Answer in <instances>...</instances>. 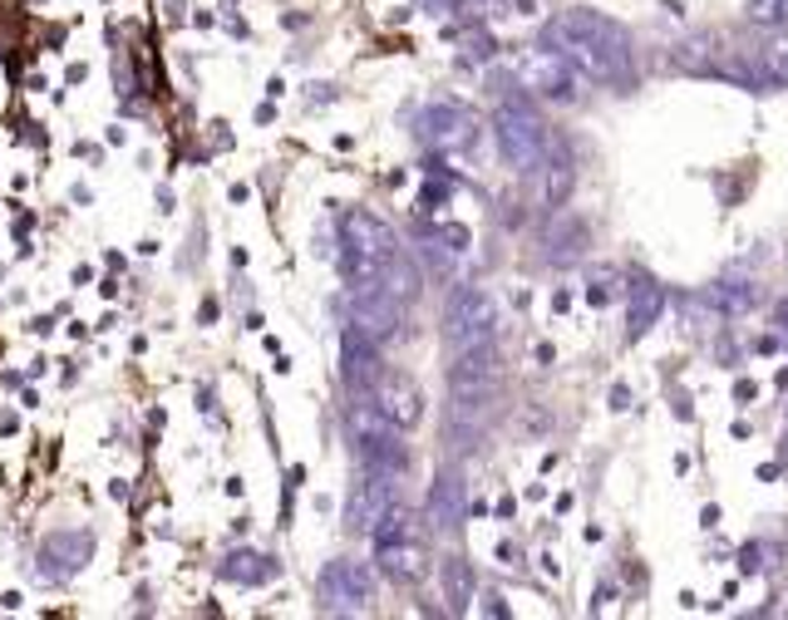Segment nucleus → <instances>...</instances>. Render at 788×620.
<instances>
[{
    "instance_id": "obj_1",
    "label": "nucleus",
    "mask_w": 788,
    "mask_h": 620,
    "mask_svg": "<svg viewBox=\"0 0 788 620\" xmlns=\"http://www.w3.org/2000/svg\"><path fill=\"white\" fill-rule=\"evenodd\" d=\"M543 44H552L567 65H572L582 79H592V85L626 89L631 79H636V44H631V30L601 11H586V5L562 11L557 21L543 25Z\"/></svg>"
},
{
    "instance_id": "obj_2",
    "label": "nucleus",
    "mask_w": 788,
    "mask_h": 620,
    "mask_svg": "<svg viewBox=\"0 0 788 620\" xmlns=\"http://www.w3.org/2000/svg\"><path fill=\"white\" fill-rule=\"evenodd\" d=\"M399 257V236L390 232V222H380L365 207H351L341 217V246H335V267H341L345 286L355 281H380V271Z\"/></svg>"
},
{
    "instance_id": "obj_3",
    "label": "nucleus",
    "mask_w": 788,
    "mask_h": 620,
    "mask_svg": "<svg viewBox=\"0 0 788 620\" xmlns=\"http://www.w3.org/2000/svg\"><path fill=\"white\" fill-rule=\"evenodd\" d=\"M493 139H498V153L512 172H537L547 168V129L543 114L522 99H503L493 108Z\"/></svg>"
},
{
    "instance_id": "obj_4",
    "label": "nucleus",
    "mask_w": 788,
    "mask_h": 620,
    "mask_svg": "<svg viewBox=\"0 0 788 620\" xmlns=\"http://www.w3.org/2000/svg\"><path fill=\"white\" fill-rule=\"evenodd\" d=\"M415 133L429 153H479L483 124L469 104H454V99H439V104H424L415 118Z\"/></svg>"
},
{
    "instance_id": "obj_5",
    "label": "nucleus",
    "mask_w": 788,
    "mask_h": 620,
    "mask_svg": "<svg viewBox=\"0 0 788 620\" xmlns=\"http://www.w3.org/2000/svg\"><path fill=\"white\" fill-rule=\"evenodd\" d=\"M351 439H355V453H360L365 468H380V473H405L409 468L405 428H394L390 418L380 414L374 399L351 409Z\"/></svg>"
},
{
    "instance_id": "obj_6",
    "label": "nucleus",
    "mask_w": 788,
    "mask_h": 620,
    "mask_svg": "<svg viewBox=\"0 0 788 620\" xmlns=\"http://www.w3.org/2000/svg\"><path fill=\"white\" fill-rule=\"evenodd\" d=\"M498 325H503V310L483 286L454 290V300H448V310H444V340L454 354L473 350V345H488L493 335H498Z\"/></svg>"
},
{
    "instance_id": "obj_7",
    "label": "nucleus",
    "mask_w": 788,
    "mask_h": 620,
    "mask_svg": "<svg viewBox=\"0 0 788 620\" xmlns=\"http://www.w3.org/2000/svg\"><path fill=\"white\" fill-rule=\"evenodd\" d=\"M512 79H518L528 94L552 99V104H572V99H576V69L567 65L552 44H543V40L522 44V50L512 54Z\"/></svg>"
},
{
    "instance_id": "obj_8",
    "label": "nucleus",
    "mask_w": 788,
    "mask_h": 620,
    "mask_svg": "<svg viewBox=\"0 0 788 620\" xmlns=\"http://www.w3.org/2000/svg\"><path fill=\"white\" fill-rule=\"evenodd\" d=\"M351 325L365 331L374 345L394 340L405 331V300L394 296L384 281H355L351 286Z\"/></svg>"
},
{
    "instance_id": "obj_9",
    "label": "nucleus",
    "mask_w": 788,
    "mask_h": 620,
    "mask_svg": "<svg viewBox=\"0 0 788 620\" xmlns=\"http://www.w3.org/2000/svg\"><path fill=\"white\" fill-rule=\"evenodd\" d=\"M448 395L458 399H498L503 395V354L498 345H473L448 364Z\"/></svg>"
},
{
    "instance_id": "obj_10",
    "label": "nucleus",
    "mask_w": 788,
    "mask_h": 620,
    "mask_svg": "<svg viewBox=\"0 0 788 620\" xmlns=\"http://www.w3.org/2000/svg\"><path fill=\"white\" fill-rule=\"evenodd\" d=\"M399 478H405V473L365 468V478L355 482V492H351V507H345V527H351V532H370L390 507H399Z\"/></svg>"
},
{
    "instance_id": "obj_11",
    "label": "nucleus",
    "mask_w": 788,
    "mask_h": 620,
    "mask_svg": "<svg viewBox=\"0 0 788 620\" xmlns=\"http://www.w3.org/2000/svg\"><path fill=\"white\" fill-rule=\"evenodd\" d=\"M316 591H320V606L345 616V610H365L374 600V577L360 561H331V567L320 571Z\"/></svg>"
},
{
    "instance_id": "obj_12",
    "label": "nucleus",
    "mask_w": 788,
    "mask_h": 620,
    "mask_svg": "<svg viewBox=\"0 0 788 620\" xmlns=\"http://www.w3.org/2000/svg\"><path fill=\"white\" fill-rule=\"evenodd\" d=\"M89 556H94V532H85V527L50 532L40 542V577L45 581H69L75 571L89 567Z\"/></svg>"
},
{
    "instance_id": "obj_13",
    "label": "nucleus",
    "mask_w": 788,
    "mask_h": 620,
    "mask_svg": "<svg viewBox=\"0 0 788 620\" xmlns=\"http://www.w3.org/2000/svg\"><path fill=\"white\" fill-rule=\"evenodd\" d=\"M341 375H345V385H351V395H370L384 375L380 345H374L365 331H355V325H345V335H341Z\"/></svg>"
},
{
    "instance_id": "obj_14",
    "label": "nucleus",
    "mask_w": 788,
    "mask_h": 620,
    "mask_svg": "<svg viewBox=\"0 0 788 620\" xmlns=\"http://www.w3.org/2000/svg\"><path fill=\"white\" fill-rule=\"evenodd\" d=\"M370 399L380 404V414L390 418L394 428H405V434L424 418V395H419V385L409 375H399V370H384L380 385L370 389Z\"/></svg>"
},
{
    "instance_id": "obj_15",
    "label": "nucleus",
    "mask_w": 788,
    "mask_h": 620,
    "mask_svg": "<svg viewBox=\"0 0 788 620\" xmlns=\"http://www.w3.org/2000/svg\"><path fill=\"white\" fill-rule=\"evenodd\" d=\"M665 306H671V296H665L661 281H650V276L631 281V286H626V340L650 335V325H661Z\"/></svg>"
},
{
    "instance_id": "obj_16",
    "label": "nucleus",
    "mask_w": 788,
    "mask_h": 620,
    "mask_svg": "<svg viewBox=\"0 0 788 620\" xmlns=\"http://www.w3.org/2000/svg\"><path fill=\"white\" fill-rule=\"evenodd\" d=\"M463 517H469V488H463V478H458L454 468H444L434 478V488H429V527L458 532Z\"/></svg>"
},
{
    "instance_id": "obj_17",
    "label": "nucleus",
    "mask_w": 788,
    "mask_h": 620,
    "mask_svg": "<svg viewBox=\"0 0 788 620\" xmlns=\"http://www.w3.org/2000/svg\"><path fill=\"white\" fill-rule=\"evenodd\" d=\"M374 561H380V571L390 581H399V586H415V581L429 577V552L415 542V537H399V542L374 546Z\"/></svg>"
},
{
    "instance_id": "obj_18",
    "label": "nucleus",
    "mask_w": 788,
    "mask_h": 620,
    "mask_svg": "<svg viewBox=\"0 0 788 620\" xmlns=\"http://www.w3.org/2000/svg\"><path fill=\"white\" fill-rule=\"evenodd\" d=\"M543 242H547V261H552V267H576V261L586 257V246H592V232H586L582 217L557 212Z\"/></svg>"
},
{
    "instance_id": "obj_19",
    "label": "nucleus",
    "mask_w": 788,
    "mask_h": 620,
    "mask_svg": "<svg viewBox=\"0 0 788 620\" xmlns=\"http://www.w3.org/2000/svg\"><path fill=\"white\" fill-rule=\"evenodd\" d=\"M764 300V290H759V281H739V276H720L704 286V306H714L720 315H729V321H739V315H749V310Z\"/></svg>"
},
{
    "instance_id": "obj_20",
    "label": "nucleus",
    "mask_w": 788,
    "mask_h": 620,
    "mask_svg": "<svg viewBox=\"0 0 788 620\" xmlns=\"http://www.w3.org/2000/svg\"><path fill=\"white\" fill-rule=\"evenodd\" d=\"M725 54L729 50H720V35H690L685 44H675L671 65L685 69V75H714V79H720V69H725Z\"/></svg>"
},
{
    "instance_id": "obj_21",
    "label": "nucleus",
    "mask_w": 788,
    "mask_h": 620,
    "mask_svg": "<svg viewBox=\"0 0 788 620\" xmlns=\"http://www.w3.org/2000/svg\"><path fill=\"white\" fill-rule=\"evenodd\" d=\"M281 561L267 552H232L217 561V577L223 581H237V586H267V581H277Z\"/></svg>"
},
{
    "instance_id": "obj_22",
    "label": "nucleus",
    "mask_w": 788,
    "mask_h": 620,
    "mask_svg": "<svg viewBox=\"0 0 788 620\" xmlns=\"http://www.w3.org/2000/svg\"><path fill=\"white\" fill-rule=\"evenodd\" d=\"M439 586H444L448 610H469L473 606V561L444 556V561H439Z\"/></svg>"
},
{
    "instance_id": "obj_23",
    "label": "nucleus",
    "mask_w": 788,
    "mask_h": 620,
    "mask_svg": "<svg viewBox=\"0 0 788 620\" xmlns=\"http://www.w3.org/2000/svg\"><path fill=\"white\" fill-rule=\"evenodd\" d=\"M626 286H631L626 271L611 267V261H597V267L586 271V290H582V296H586V306H597V310H601V306H611V300L626 296Z\"/></svg>"
},
{
    "instance_id": "obj_24",
    "label": "nucleus",
    "mask_w": 788,
    "mask_h": 620,
    "mask_svg": "<svg viewBox=\"0 0 788 620\" xmlns=\"http://www.w3.org/2000/svg\"><path fill=\"white\" fill-rule=\"evenodd\" d=\"M754 60H759V69H764L768 89H774V85H788V35H784V30L768 35V40L754 50Z\"/></svg>"
},
{
    "instance_id": "obj_25",
    "label": "nucleus",
    "mask_w": 788,
    "mask_h": 620,
    "mask_svg": "<svg viewBox=\"0 0 788 620\" xmlns=\"http://www.w3.org/2000/svg\"><path fill=\"white\" fill-rule=\"evenodd\" d=\"M380 281H384V286H390L399 300H415V296H419V271L409 267V257H405V251H399V257H394L390 267L380 271Z\"/></svg>"
},
{
    "instance_id": "obj_26",
    "label": "nucleus",
    "mask_w": 788,
    "mask_h": 620,
    "mask_svg": "<svg viewBox=\"0 0 788 620\" xmlns=\"http://www.w3.org/2000/svg\"><path fill=\"white\" fill-rule=\"evenodd\" d=\"M745 21L759 30H784L788 25V0H745Z\"/></svg>"
},
{
    "instance_id": "obj_27",
    "label": "nucleus",
    "mask_w": 788,
    "mask_h": 620,
    "mask_svg": "<svg viewBox=\"0 0 788 620\" xmlns=\"http://www.w3.org/2000/svg\"><path fill=\"white\" fill-rule=\"evenodd\" d=\"M424 232L434 236V242L444 246V251H454L458 261H463V257H469V251H473V232H469V227H463V222H439V227H424Z\"/></svg>"
},
{
    "instance_id": "obj_28",
    "label": "nucleus",
    "mask_w": 788,
    "mask_h": 620,
    "mask_svg": "<svg viewBox=\"0 0 788 620\" xmlns=\"http://www.w3.org/2000/svg\"><path fill=\"white\" fill-rule=\"evenodd\" d=\"M567 193H572V163H547V178H543V203L547 207H562Z\"/></svg>"
},
{
    "instance_id": "obj_29",
    "label": "nucleus",
    "mask_w": 788,
    "mask_h": 620,
    "mask_svg": "<svg viewBox=\"0 0 788 620\" xmlns=\"http://www.w3.org/2000/svg\"><path fill=\"white\" fill-rule=\"evenodd\" d=\"M493 54H498V40H493L483 25L463 30V65H483V60H493Z\"/></svg>"
},
{
    "instance_id": "obj_30",
    "label": "nucleus",
    "mask_w": 788,
    "mask_h": 620,
    "mask_svg": "<svg viewBox=\"0 0 788 620\" xmlns=\"http://www.w3.org/2000/svg\"><path fill=\"white\" fill-rule=\"evenodd\" d=\"M739 571H745V577H759V571H764V546L749 542L745 552H739Z\"/></svg>"
},
{
    "instance_id": "obj_31",
    "label": "nucleus",
    "mask_w": 788,
    "mask_h": 620,
    "mask_svg": "<svg viewBox=\"0 0 788 620\" xmlns=\"http://www.w3.org/2000/svg\"><path fill=\"white\" fill-rule=\"evenodd\" d=\"M479 610H483V616H493V620H508V600H503L498 591H488V596L479 600Z\"/></svg>"
},
{
    "instance_id": "obj_32",
    "label": "nucleus",
    "mask_w": 788,
    "mask_h": 620,
    "mask_svg": "<svg viewBox=\"0 0 788 620\" xmlns=\"http://www.w3.org/2000/svg\"><path fill=\"white\" fill-rule=\"evenodd\" d=\"M735 399H739V404H754L759 385H754V379H735Z\"/></svg>"
},
{
    "instance_id": "obj_33",
    "label": "nucleus",
    "mask_w": 788,
    "mask_h": 620,
    "mask_svg": "<svg viewBox=\"0 0 788 620\" xmlns=\"http://www.w3.org/2000/svg\"><path fill=\"white\" fill-rule=\"evenodd\" d=\"M611 409H617V414H626V409H631V389L626 385L611 389Z\"/></svg>"
},
{
    "instance_id": "obj_34",
    "label": "nucleus",
    "mask_w": 788,
    "mask_h": 620,
    "mask_svg": "<svg viewBox=\"0 0 788 620\" xmlns=\"http://www.w3.org/2000/svg\"><path fill=\"white\" fill-rule=\"evenodd\" d=\"M611 600H617V586H601V591H597V600H592V610H597V616H601V610H607Z\"/></svg>"
},
{
    "instance_id": "obj_35",
    "label": "nucleus",
    "mask_w": 788,
    "mask_h": 620,
    "mask_svg": "<svg viewBox=\"0 0 788 620\" xmlns=\"http://www.w3.org/2000/svg\"><path fill=\"white\" fill-rule=\"evenodd\" d=\"M331 99H335L331 85H310V104H331Z\"/></svg>"
},
{
    "instance_id": "obj_36",
    "label": "nucleus",
    "mask_w": 788,
    "mask_h": 620,
    "mask_svg": "<svg viewBox=\"0 0 788 620\" xmlns=\"http://www.w3.org/2000/svg\"><path fill=\"white\" fill-rule=\"evenodd\" d=\"M498 561H503V567H518V546H512V542H498Z\"/></svg>"
},
{
    "instance_id": "obj_37",
    "label": "nucleus",
    "mask_w": 788,
    "mask_h": 620,
    "mask_svg": "<svg viewBox=\"0 0 788 620\" xmlns=\"http://www.w3.org/2000/svg\"><path fill=\"white\" fill-rule=\"evenodd\" d=\"M198 321H203V325H213V321H217V300H213V296L203 300V310H198Z\"/></svg>"
},
{
    "instance_id": "obj_38",
    "label": "nucleus",
    "mask_w": 788,
    "mask_h": 620,
    "mask_svg": "<svg viewBox=\"0 0 788 620\" xmlns=\"http://www.w3.org/2000/svg\"><path fill=\"white\" fill-rule=\"evenodd\" d=\"M778 473H784V468H778V463H759V482H774Z\"/></svg>"
},
{
    "instance_id": "obj_39",
    "label": "nucleus",
    "mask_w": 788,
    "mask_h": 620,
    "mask_svg": "<svg viewBox=\"0 0 788 620\" xmlns=\"http://www.w3.org/2000/svg\"><path fill=\"white\" fill-rule=\"evenodd\" d=\"M419 5H429V11H454V5H463V0H419Z\"/></svg>"
},
{
    "instance_id": "obj_40",
    "label": "nucleus",
    "mask_w": 788,
    "mask_h": 620,
    "mask_svg": "<svg viewBox=\"0 0 788 620\" xmlns=\"http://www.w3.org/2000/svg\"><path fill=\"white\" fill-rule=\"evenodd\" d=\"M64 79H69V85H85L89 69H85V65H69V75H64Z\"/></svg>"
},
{
    "instance_id": "obj_41",
    "label": "nucleus",
    "mask_w": 788,
    "mask_h": 620,
    "mask_svg": "<svg viewBox=\"0 0 788 620\" xmlns=\"http://www.w3.org/2000/svg\"><path fill=\"white\" fill-rule=\"evenodd\" d=\"M774 321H778V331H788V296L778 300V310H774Z\"/></svg>"
},
{
    "instance_id": "obj_42",
    "label": "nucleus",
    "mask_w": 788,
    "mask_h": 620,
    "mask_svg": "<svg viewBox=\"0 0 788 620\" xmlns=\"http://www.w3.org/2000/svg\"><path fill=\"white\" fill-rule=\"evenodd\" d=\"M168 5V21H182V0H163Z\"/></svg>"
},
{
    "instance_id": "obj_43",
    "label": "nucleus",
    "mask_w": 788,
    "mask_h": 620,
    "mask_svg": "<svg viewBox=\"0 0 788 620\" xmlns=\"http://www.w3.org/2000/svg\"><path fill=\"white\" fill-rule=\"evenodd\" d=\"M784 468H788V424H784Z\"/></svg>"
},
{
    "instance_id": "obj_44",
    "label": "nucleus",
    "mask_w": 788,
    "mask_h": 620,
    "mask_svg": "<svg viewBox=\"0 0 788 620\" xmlns=\"http://www.w3.org/2000/svg\"><path fill=\"white\" fill-rule=\"evenodd\" d=\"M778 389H788V370H778Z\"/></svg>"
}]
</instances>
